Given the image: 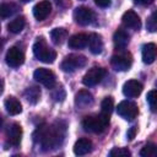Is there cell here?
Segmentation results:
<instances>
[{
  "label": "cell",
  "mask_w": 157,
  "mask_h": 157,
  "mask_svg": "<svg viewBox=\"0 0 157 157\" xmlns=\"http://www.w3.org/2000/svg\"><path fill=\"white\" fill-rule=\"evenodd\" d=\"M86 63H87L86 56L78 55V54H70L63 60L60 67L65 72H74L75 70L83 67L86 65Z\"/></svg>",
  "instance_id": "cell-4"
},
{
  "label": "cell",
  "mask_w": 157,
  "mask_h": 157,
  "mask_svg": "<svg viewBox=\"0 0 157 157\" xmlns=\"http://www.w3.org/2000/svg\"><path fill=\"white\" fill-rule=\"evenodd\" d=\"M113 108H114V101L112 97H105L103 101H102V104H101V113L105 117H110L112 112H113Z\"/></svg>",
  "instance_id": "cell-25"
},
{
  "label": "cell",
  "mask_w": 157,
  "mask_h": 157,
  "mask_svg": "<svg viewBox=\"0 0 157 157\" xmlns=\"http://www.w3.org/2000/svg\"><path fill=\"white\" fill-rule=\"evenodd\" d=\"M96 5L99 6V7H108L112 2V0H94Z\"/></svg>",
  "instance_id": "cell-32"
},
{
  "label": "cell",
  "mask_w": 157,
  "mask_h": 157,
  "mask_svg": "<svg viewBox=\"0 0 157 157\" xmlns=\"http://www.w3.org/2000/svg\"><path fill=\"white\" fill-rule=\"evenodd\" d=\"M4 105L7 110V113L11 114V115H17L22 112V104L15 97H7L4 102Z\"/></svg>",
  "instance_id": "cell-20"
},
{
  "label": "cell",
  "mask_w": 157,
  "mask_h": 157,
  "mask_svg": "<svg viewBox=\"0 0 157 157\" xmlns=\"http://www.w3.org/2000/svg\"><path fill=\"white\" fill-rule=\"evenodd\" d=\"M17 10H18V7L15 4H12V2H10V4H1V6H0V15H1L2 18H6V17L12 16Z\"/></svg>",
  "instance_id": "cell-26"
},
{
  "label": "cell",
  "mask_w": 157,
  "mask_h": 157,
  "mask_svg": "<svg viewBox=\"0 0 157 157\" xmlns=\"http://www.w3.org/2000/svg\"><path fill=\"white\" fill-rule=\"evenodd\" d=\"M33 54H34V56L38 60H40L43 63H47V64L53 63L55 60V58H56L55 50H53L52 48H49L47 45L45 40L42 37L37 38L36 43L33 44Z\"/></svg>",
  "instance_id": "cell-2"
},
{
  "label": "cell",
  "mask_w": 157,
  "mask_h": 157,
  "mask_svg": "<svg viewBox=\"0 0 157 157\" xmlns=\"http://www.w3.org/2000/svg\"><path fill=\"white\" fill-rule=\"evenodd\" d=\"M52 96H53L54 101H56V102H61V101H64V98H65L66 94H65V91H64L63 87H58L56 90L53 91Z\"/></svg>",
  "instance_id": "cell-30"
},
{
  "label": "cell",
  "mask_w": 157,
  "mask_h": 157,
  "mask_svg": "<svg viewBox=\"0 0 157 157\" xmlns=\"http://www.w3.org/2000/svg\"><path fill=\"white\" fill-rule=\"evenodd\" d=\"M22 2H28V1H31V0H21Z\"/></svg>",
  "instance_id": "cell-35"
},
{
  "label": "cell",
  "mask_w": 157,
  "mask_h": 157,
  "mask_svg": "<svg viewBox=\"0 0 157 157\" xmlns=\"http://www.w3.org/2000/svg\"><path fill=\"white\" fill-rule=\"evenodd\" d=\"M93 103V96L85 90H81L75 96V105L80 109H85Z\"/></svg>",
  "instance_id": "cell-14"
},
{
  "label": "cell",
  "mask_w": 157,
  "mask_h": 157,
  "mask_svg": "<svg viewBox=\"0 0 157 157\" xmlns=\"http://www.w3.org/2000/svg\"><path fill=\"white\" fill-rule=\"evenodd\" d=\"M33 77L37 82L42 83L47 88H53L55 86V75L52 70L45 67H38L33 72Z\"/></svg>",
  "instance_id": "cell-5"
},
{
  "label": "cell",
  "mask_w": 157,
  "mask_h": 157,
  "mask_svg": "<svg viewBox=\"0 0 157 157\" xmlns=\"http://www.w3.org/2000/svg\"><path fill=\"white\" fill-rule=\"evenodd\" d=\"M121 21L129 28H132V29H140L141 28V20L137 16V13L134 12L132 10H128L126 12H124Z\"/></svg>",
  "instance_id": "cell-13"
},
{
  "label": "cell",
  "mask_w": 157,
  "mask_h": 157,
  "mask_svg": "<svg viewBox=\"0 0 157 157\" xmlns=\"http://www.w3.org/2000/svg\"><path fill=\"white\" fill-rule=\"evenodd\" d=\"M110 64L117 71H126L130 69L132 64V58L129 53H119L114 54L110 59Z\"/></svg>",
  "instance_id": "cell-7"
},
{
  "label": "cell",
  "mask_w": 157,
  "mask_h": 157,
  "mask_svg": "<svg viewBox=\"0 0 157 157\" xmlns=\"http://www.w3.org/2000/svg\"><path fill=\"white\" fill-rule=\"evenodd\" d=\"M105 75V70L103 67H99V66H93L91 67L83 76L82 78V82L85 86H96L97 83H99L102 81V78L104 77Z\"/></svg>",
  "instance_id": "cell-8"
},
{
  "label": "cell",
  "mask_w": 157,
  "mask_h": 157,
  "mask_svg": "<svg viewBox=\"0 0 157 157\" xmlns=\"http://www.w3.org/2000/svg\"><path fill=\"white\" fill-rule=\"evenodd\" d=\"M142 83L137 80H129L123 86V93L128 98H135L142 92Z\"/></svg>",
  "instance_id": "cell-11"
},
{
  "label": "cell",
  "mask_w": 157,
  "mask_h": 157,
  "mask_svg": "<svg viewBox=\"0 0 157 157\" xmlns=\"http://www.w3.org/2000/svg\"><path fill=\"white\" fill-rule=\"evenodd\" d=\"M153 0H135V2H137V4H141V5H148V4H151Z\"/></svg>",
  "instance_id": "cell-34"
},
{
  "label": "cell",
  "mask_w": 157,
  "mask_h": 157,
  "mask_svg": "<svg viewBox=\"0 0 157 157\" xmlns=\"http://www.w3.org/2000/svg\"><path fill=\"white\" fill-rule=\"evenodd\" d=\"M146 101L150 105V108L152 110H156L157 109V90H152L147 93L146 96Z\"/></svg>",
  "instance_id": "cell-28"
},
{
  "label": "cell",
  "mask_w": 157,
  "mask_h": 157,
  "mask_svg": "<svg viewBox=\"0 0 157 157\" xmlns=\"http://www.w3.org/2000/svg\"><path fill=\"white\" fill-rule=\"evenodd\" d=\"M93 18H94L93 11L86 6L76 7L74 11V20L81 26H87V25L92 23Z\"/></svg>",
  "instance_id": "cell-9"
},
{
  "label": "cell",
  "mask_w": 157,
  "mask_h": 157,
  "mask_svg": "<svg viewBox=\"0 0 157 157\" xmlns=\"http://www.w3.org/2000/svg\"><path fill=\"white\" fill-rule=\"evenodd\" d=\"M108 123H109V117H105L101 113L98 115L85 117V119L82 120V128L86 131L97 134V132H102L107 128Z\"/></svg>",
  "instance_id": "cell-3"
},
{
  "label": "cell",
  "mask_w": 157,
  "mask_h": 157,
  "mask_svg": "<svg viewBox=\"0 0 157 157\" xmlns=\"http://www.w3.org/2000/svg\"><path fill=\"white\" fill-rule=\"evenodd\" d=\"M65 135V125L60 126V124H55L53 126L42 125L34 132V141L42 145L44 150L54 148L61 144Z\"/></svg>",
  "instance_id": "cell-1"
},
{
  "label": "cell",
  "mask_w": 157,
  "mask_h": 157,
  "mask_svg": "<svg viewBox=\"0 0 157 157\" xmlns=\"http://www.w3.org/2000/svg\"><path fill=\"white\" fill-rule=\"evenodd\" d=\"M25 97H26V99H27L29 103L36 104V103L39 101V98H40V90H39V87H37V86H31V87H28V88L25 91Z\"/></svg>",
  "instance_id": "cell-22"
},
{
  "label": "cell",
  "mask_w": 157,
  "mask_h": 157,
  "mask_svg": "<svg viewBox=\"0 0 157 157\" xmlns=\"http://www.w3.org/2000/svg\"><path fill=\"white\" fill-rule=\"evenodd\" d=\"M135 134H136V128H135V126H131V128L129 129V131H128L126 136H128V139H129V140H132V139L135 137Z\"/></svg>",
  "instance_id": "cell-33"
},
{
  "label": "cell",
  "mask_w": 157,
  "mask_h": 157,
  "mask_svg": "<svg viewBox=\"0 0 157 157\" xmlns=\"http://www.w3.org/2000/svg\"><path fill=\"white\" fill-rule=\"evenodd\" d=\"M142 61L145 64H152L157 58V45L155 43H147L142 47Z\"/></svg>",
  "instance_id": "cell-15"
},
{
  "label": "cell",
  "mask_w": 157,
  "mask_h": 157,
  "mask_svg": "<svg viewBox=\"0 0 157 157\" xmlns=\"http://www.w3.org/2000/svg\"><path fill=\"white\" fill-rule=\"evenodd\" d=\"M147 28L150 31H156V28H157V11H155L151 15V17L147 22Z\"/></svg>",
  "instance_id": "cell-31"
},
{
  "label": "cell",
  "mask_w": 157,
  "mask_h": 157,
  "mask_svg": "<svg viewBox=\"0 0 157 157\" xmlns=\"http://www.w3.org/2000/svg\"><path fill=\"white\" fill-rule=\"evenodd\" d=\"M92 151V141L88 139H78L74 145V153L76 156H85Z\"/></svg>",
  "instance_id": "cell-17"
},
{
  "label": "cell",
  "mask_w": 157,
  "mask_h": 157,
  "mask_svg": "<svg viewBox=\"0 0 157 157\" xmlns=\"http://www.w3.org/2000/svg\"><path fill=\"white\" fill-rule=\"evenodd\" d=\"M50 11H52V4L48 0H43V1H39L38 4L34 5V7H33V16L38 21H43V20H45L49 16Z\"/></svg>",
  "instance_id": "cell-12"
},
{
  "label": "cell",
  "mask_w": 157,
  "mask_h": 157,
  "mask_svg": "<svg viewBox=\"0 0 157 157\" xmlns=\"http://www.w3.org/2000/svg\"><path fill=\"white\" fill-rule=\"evenodd\" d=\"M109 156L110 157H125V156H130V151L124 147H114L113 150H110Z\"/></svg>",
  "instance_id": "cell-29"
},
{
  "label": "cell",
  "mask_w": 157,
  "mask_h": 157,
  "mask_svg": "<svg viewBox=\"0 0 157 157\" xmlns=\"http://www.w3.org/2000/svg\"><path fill=\"white\" fill-rule=\"evenodd\" d=\"M141 157H157V145L155 144H147L145 145L140 151Z\"/></svg>",
  "instance_id": "cell-27"
},
{
  "label": "cell",
  "mask_w": 157,
  "mask_h": 157,
  "mask_svg": "<svg viewBox=\"0 0 157 157\" xmlns=\"http://www.w3.org/2000/svg\"><path fill=\"white\" fill-rule=\"evenodd\" d=\"M88 48L91 50L92 54H101L103 50V40L102 37L97 33H92L90 34L88 38Z\"/></svg>",
  "instance_id": "cell-19"
},
{
  "label": "cell",
  "mask_w": 157,
  "mask_h": 157,
  "mask_svg": "<svg viewBox=\"0 0 157 157\" xmlns=\"http://www.w3.org/2000/svg\"><path fill=\"white\" fill-rule=\"evenodd\" d=\"M6 64L11 67H18L20 65L23 64L25 61V55L21 49H18L17 47H11L7 52H6Z\"/></svg>",
  "instance_id": "cell-10"
},
{
  "label": "cell",
  "mask_w": 157,
  "mask_h": 157,
  "mask_svg": "<svg viewBox=\"0 0 157 157\" xmlns=\"http://www.w3.org/2000/svg\"><path fill=\"white\" fill-rule=\"evenodd\" d=\"M67 37V31L65 28H54L50 32V38L54 44H61Z\"/></svg>",
  "instance_id": "cell-23"
},
{
  "label": "cell",
  "mask_w": 157,
  "mask_h": 157,
  "mask_svg": "<svg viewBox=\"0 0 157 157\" xmlns=\"http://www.w3.org/2000/svg\"><path fill=\"white\" fill-rule=\"evenodd\" d=\"M7 137H9V141L11 142V145L13 146H17L21 141V137H22V128L20 124H12L9 129H7Z\"/></svg>",
  "instance_id": "cell-18"
},
{
  "label": "cell",
  "mask_w": 157,
  "mask_h": 157,
  "mask_svg": "<svg viewBox=\"0 0 157 157\" xmlns=\"http://www.w3.org/2000/svg\"><path fill=\"white\" fill-rule=\"evenodd\" d=\"M25 18L22 17V16H20V17H16L15 20H12L9 25H7V29L11 32V33H20L22 29H23V27H25Z\"/></svg>",
  "instance_id": "cell-24"
},
{
  "label": "cell",
  "mask_w": 157,
  "mask_h": 157,
  "mask_svg": "<svg viewBox=\"0 0 157 157\" xmlns=\"http://www.w3.org/2000/svg\"><path fill=\"white\" fill-rule=\"evenodd\" d=\"M117 113L126 119V120H134L136 117H137V113H139V109H137V105L131 102V101H123L118 104L117 107Z\"/></svg>",
  "instance_id": "cell-6"
},
{
  "label": "cell",
  "mask_w": 157,
  "mask_h": 157,
  "mask_svg": "<svg viewBox=\"0 0 157 157\" xmlns=\"http://www.w3.org/2000/svg\"><path fill=\"white\" fill-rule=\"evenodd\" d=\"M88 38H90V36H87L85 33L74 34V36H71L69 38L67 44L72 49H82V48L88 45Z\"/></svg>",
  "instance_id": "cell-16"
},
{
  "label": "cell",
  "mask_w": 157,
  "mask_h": 157,
  "mask_svg": "<svg viewBox=\"0 0 157 157\" xmlns=\"http://www.w3.org/2000/svg\"><path fill=\"white\" fill-rule=\"evenodd\" d=\"M129 34L123 31V29H118L115 33H114V37H113V42H114V45L115 48L118 49H124L128 44H129Z\"/></svg>",
  "instance_id": "cell-21"
}]
</instances>
